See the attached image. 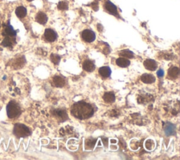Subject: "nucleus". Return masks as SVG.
<instances>
[{
  "mask_svg": "<svg viewBox=\"0 0 180 160\" xmlns=\"http://www.w3.org/2000/svg\"><path fill=\"white\" fill-rule=\"evenodd\" d=\"M72 116L76 119L83 120L89 119L94 114V109L89 103L84 101H80L75 103L71 109Z\"/></svg>",
  "mask_w": 180,
  "mask_h": 160,
  "instance_id": "1",
  "label": "nucleus"
},
{
  "mask_svg": "<svg viewBox=\"0 0 180 160\" xmlns=\"http://www.w3.org/2000/svg\"><path fill=\"white\" fill-rule=\"evenodd\" d=\"M7 116L10 119H14L21 114V108L15 101L9 102L6 106Z\"/></svg>",
  "mask_w": 180,
  "mask_h": 160,
  "instance_id": "2",
  "label": "nucleus"
},
{
  "mask_svg": "<svg viewBox=\"0 0 180 160\" xmlns=\"http://www.w3.org/2000/svg\"><path fill=\"white\" fill-rule=\"evenodd\" d=\"M14 133L15 136L18 138H25L30 135V131L29 128L26 125L21 124H15L14 128Z\"/></svg>",
  "mask_w": 180,
  "mask_h": 160,
  "instance_id": "3",
  "label": "nucleus"
},
{
  "mask_svg": "<svg viewBox=\"0 0 180 160\" xmlns=\"http://www.w3.org/2000/svg\"><path fill=\"white\" fill-rule=\"evenodd\" d=\"M82 38L83 40H84L87 42H92L96 39V34L92 31L89 29H86L82 31Z\"/></svg>",
  "mask_w": 180,
  "mask_h": 160,
  "instance_id": "4",
  "label": "nucleus"
},
{
  "mask_svg": "<svg viewBox=\"0 0 180 160\" xmlns=\"http://www.w3.org/2000/svg\"><path fill=\"white\" fill-rule=\"evenodd\" d=\"M44 38L46 41L52 42H54L57 38V34L55 32L54 30L51 29V28H47L45 30L44 34Z\"/></svg>",
  "mask_w": 180,
  "mask_h": 160,
  "instance_id": "5",
  "label": "nucleus"
},
{
  "mask_svg": "<svg viewBox=\"0 0 180 160\" xmlns=\"http://www.w3.org/2000/svg\"><path fill=\"white\" fill-rule=\"evenodd\" d=\"M104 8L105 9L111 14L114 15V16H118V9L117 7H116V6H115V4H113L109 0H107V1L105 2Z\"/></svg>",
  "mask_w": 180,
  "mask_h": 160,
  "instance_id": "6",
  "label": "nucleus"
},
{
  "mask_svg": "<svg viewBox=\"0 0 180 160\" xmlns=\"http://www.w3.org/2000/svg\"><path fill=\"white\" fill-rule=\"evenodd\" d=\"M144 65L145 68L149 71H155L158 67L157 62L153 59H146L144 62Z\"/></svg>",
  "mask_w": 180,
  "mask_h": 160,
  "instance_id": "7",
  "label": "nucleus"
},
{
  "mask_svg": "<svg viewBox=\"0 0 180 160\" xmlns=\"http://www.w3.org/2000/svg\"><path fill=\"white\" fill-rule=\"evenodd\" d=\"M35 20L37 22L39 23V24L44 25L47 22L48 18L46 14H44V12H42V11H39V12H38L37 14Z\"/></svg>",
  "mask_w": 180,
  "mask_h": 160,
  "instance_id": "8",
  "label": "nucleus"
},
{
  "mask_svg": "<svg viewBox=\"0 0 180 160\" xmlns=\"http://www.w3.org/2000/svg\"><path fill=\"white\" fill-rule=\"evenodd\" d=\"M176 132V126L174 124L168 123L165 126V133L166 136H172L175 134Z\"/></svg>",
  "mask_w": 180,
  "mask_h": 160,
  "instance_id": "9",
  "label": "nucleus"
},
{
  "mask_svg": "<svg viewBox=\"0 0 180 160\" xmlns=\"http://www.w3.org/2000/svg\"><path fill=\"white\" fill-rule=\"evenodd\" d=\"M3 35L4 36H9V37H15L16 35V31H14V29L9 24L6 25L4 28V31H3Z\"/></svg>",
  "mask_w": 180,
  "mask_h": 160,
  "instance_id": "10",
  "label": "nucleus"
},
{
  "mask_svg": "<svg viewBox=\"0 0 180 160\" xmlns=\"http://www.w3.org/2000/svg\"><path fill=\"white\" fill-rule=\"evenodd\" d=\"M83 69L84 71H87V72H91L93 71L95 69V65L92 61L91 60H86L84 61V62L83 63L82 65Z\"/></svg>",
  "mask_w": 180,
  "mask_h": 160,
  "instance_id": "11",
  "label": "nucleus"
},
{
  "mask_svg": "<svg viewBox=\"0 0 180 160\" xmlns=\"http://www.w3.org/2000/svg\"><path fill=\"white\" fill-rule=\"evenodd\" d=\"M99 75L103 78H108L111 76V69L108 66H103L99 69Z\"/></svg>",
  "mask_w": 180,
  "mask_h": 160,
  "instance_id": "12",
  "label": "nucleus"
},
{
  "mask_svg": "<svg viewBox=\"0 0 180 160\" xmlns=\"http://www.w3.org/2000/svg\"><path fill=\"white\" fill-rule=\"evenodd\" d=\"M141 80L142 82L144 83H147V84H151V83H154L156 81V78L151 74H143L141 77Z\"/></svg>",
  "mask_w": 180,
  "mask_h": 160,
  "instance_id": "13",
  "label": "nucleus"
},
{
  "mask_svg": "<svg viewBox=\"0 0 180 160\" xmlns=\"http://www.w3.org/2000/svg\"><path fill=\"white\" fill-rule=\"evenodd\" d=\"M116 64H117L118 66H120V67L126 68L129 66L130 61H129V60L127 59L126 58L120 57L116 59Z\"/></svg>",
  "mask_w": 180,
  "mask_h": 160,
  "instance_id": "14",
  "label": "nucleus"
},
{
  "mask_svg": "<svg viewBox=\"0 0 180 160\" xmlns=\"http://www.w3.org/2000/svg\"><path fill=\"white\" fill-rule=\"evenodd\" d=\"M103 98H104V100L107 103L114 102L116 100V96L112 92H107L105 93Z\"/></svg>",
  "mask_w": 180,
  "mask_h": 160,
  "instance_id": "15",
  "label": "nucleus"
},
{
  "mask_svg": "<svg viewBox=\"0 0 180 160\" xmlns=\"http://www.w3.org/2000/svg\"><path fill=\"white\" fill-rule=\"evenodd\" d=\"M16 14L19 18H23L27 14V9L24 6H18L16 9Z\"/></svg>",
  "mask_w": 180,
  "mask_h": 160,
  "instance_id": "16",
  "label": "nucleus"
},
{
  "mask_svg": "<svg viewBox=\"0 0 180 160\" xmlns=\"http://www.w3.org/2000/svg\"><path fill=\"white\" fill-rule=\"evenodd\" d=\"M14 44V37L6 36L4 39L3 40L2 42H1V45L4 47H11Z\"/></svg>",
  "mask_w": 180,
  "mask_h": 160,
  "instance_id": "17",
  "label": "nucleus"
},
{
  "mask_svg": "<svg viewBox=\"0 0 180 160\" xmlns=\"http://www.w3.org/2000/svg\"><path fill=\"white\" fill-rule=\"evenodd\" d=\"M53 82H54L55 86L58 88L63 87L65 85V80L61 76H54V79H53Z\"/></svg>",
  "mask_w": 180,
  "mask_h": 160,
  "instance_id": "18",
  "label": "nucleus"
},
{
  "mask_svg": "<svg viewBox=\"0 0 180 160\" xmlns=\"http://www.w3.org/2000/svg\"><path fill=\"white\" fill-rule=\"evenodd\" d=\"M179 73V68L173 66V67L170 68L168 71V76L171 78H176L178 77Z\"/></svg>",
  "mask_w": 180,
  "mask_h": 160,
  "instance_id": "19",
  "label": "nucleus"
},
{
  "mask_svg": "<svg viewBox=\"0 0 180 160\" xmlns=\"http://www.w3.org/2000/svg\"><path fill=\"white\" fill-rule=\"evenodd\" d=\"M119 54L121 56H123L124 58H129V59H132L134 57V53L132 51L129 50V49H124L120 51Z\"/></svg>",
  "mask_w": 180,
  "mask_h": 160,
  "instance_id": "20",
  "label": "nucleus"
},
{
  "mask_svg": "<svg viewBox=\"0 0 180 160\" xmlns=\"http://www.w3.org/2000/svg\"><path fill=\"white\" fill-rule=\"evenodd\" d=\"M54 112H55V114H56V116H58V117L61 118V119L63 120V121L68 119V115H67V114H66V111H63V110L57 109V110H56Z\"/></svg>",
  "mask_w": 180,
  "mask_h": 160,
  "instance_id": "21",
  "label": "nucleus"
},
{
  "mask_svg": "<svg viewBox=\"0 0 180 160\" xmlns=\"http://www.w3.org/2000/svg\"><path fill=\"white\" fill-rule=\"evenodd\" d=\"M155 147V143L153 140L149 139L145 142V147L148 150H152Z\"/></svg>",
  "mask_w": 180,
  "mask_h": 160,
  "instance_id": "22",
  "label": "nucleus"
},
{
  "mask_svg": "<svg viewBox=\"0 0 180 160\" xmlns=\"http://www.w3.org/2000/svg\"><path fill=\"white\" fill-rule=\"evenodd\" d=\"M50 59L54 64H58L61 60V57L57 54H51L50 56Z\"/></svg>",
  "mask_w": 180,
  "mask_h": 160,
  "instance_id": "23",
  "label": "nucleus"
},
{
  "mask_svg": "<svg viewBox=\"0 0 180 160\" xmlns=\"http://www.w3.org/2000/svg\"><path fill=\"white\" fill-rule=\"evenodd\" d=\"M58 9L60 10H67L68 9V5L66 1H60L58 4Z\"/></svg>",
  "mask_w": 180,
  "mask_h": 160,
  "instance_id": "24",
  "label": "nucleus"
},
{
  "mask_svg": "<svg viewBox=\"0 0 180 160\" xmlns=\"http://www.w3.org/2000/svg\"><path fill=\"white\" fill-rule=\"evenodd\" d=\"M157 75L158 77H163L164 76V71L163 69H159L157 72Z\"/></svg>",
  "mask_w": 180,
  "mask_h": 160,
  "instance_id": "25",
  "label": "nucleus"
},
{
  "mask_svg": "<svg viewBox=\"0 0 180 160\" xmlns=\"http://www.w3.org/2000/svg\"><path fill=\"white\" fill-rule=\"evenodd\" d=\"M111 143H116V140H114V141L111 140Z\"/></svg>",
  "mask_w": 180,
  "mask_h": 160,
  "instance_id": "26",
  "label": "nucleus"
},
{
  "mask_svg": "<svg viewBox=\"0 0 180 160\" xmlns=\"http://www.w3.org/2000/svg\"><path fill=\"white\" fill-rule=\"evenodd\" d=\"M27 1H33V0H27Z\"/></svg>",
  "mask_w": 180,
  "mask_h": 160,
  "instance_id": "27",
  "label": "nucleus"
}]
</instances>
